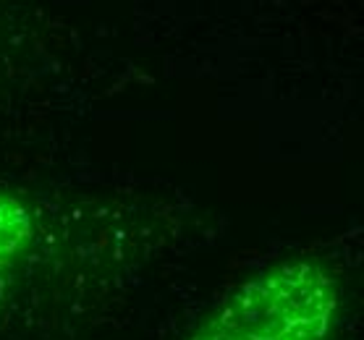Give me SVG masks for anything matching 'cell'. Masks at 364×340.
<instances>
[{
  "mask_svg": "<svg viewBox=\"0 0 364 340\" xmlns=\"http://www.w3.org/2000/svg\"><path fill=\"white\" fill-rule=\"evenodd\" d=\"M341 285L317 259H283L239 283L186 340H331Z\"/></svg>",
  "mask_w": 364,
  "mask_h": 340,
  "instance_id": "cell-1",
  "label": "cell"
},
{
  "mask_svg": "<svg viewBox=\"0 0 364 340\" xmlns=\"http://www.w3.org/2000/svg\"><path fill=\"white\" fill-rule=\"evenodd\" d=\"M37 241V209L24 191L0 189V312Z\"/></svg>",
  "mask_w": 364,
  "mask_h": 340,
  "instance_id": "cell-2",
  "label": "cell"
}]
</instances>
